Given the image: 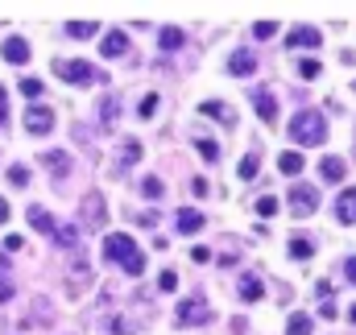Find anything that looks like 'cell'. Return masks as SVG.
Returning <instances> with one entry per match:
<instances>
[{"label": "cell", "mask_w": 356, "mask_h": 335, "mask_svg": "<svg viewBox=\"0 0 356 335\" xmlns=\"http://www.w3.org/2000/svg\"><path fill=\"white\" fill-rule=\"evenodd\" d=\"M104 256L116 261L129 277H141V273H145V252L137 249V240L124 236V232H108V236H104Z\"/></svg>", "instance_id": "6da1fadb"}, {"label": "cell", "mask_w": 356, "mask_h": 335, "mask_svg": "<svg viewBox=\"0 0 356 335\" xmlns=\"http://www.w3.org/2000/svg\"><path fill=\"white\" fill-rule=\"evenodd\" d=\"M290 141H294V145H323V141H327V120H323V112H294V120H290Z\"/></svg>", "instance_id": "7a4b0ae2"}, {"label": "cell", "mask_w": 356, "mask_h": 335, "mask_svg": "<svg viewBox=\"0 0 356 335\" xmlns=\"http://www.w3.org/2000/svg\"><path fill=\"white\" fill-rule=\"evenodd\" d=\"M54 75H63L67 83L88 87V83H108V75L99 67H91L88 58H54Z\"/></svg>", "instance_id": "3957f363"}, {"label": "cell", "mask_w": 356, "mask_h": 335, "mask_svg": "<svg viewBox=\"0 0 356 335\" xmlns=\"http://www.w3.org/2000/svg\"><path fill=\"white\" fill-rule=\"evenodd\" d=\"M50 129H54V108L29 104V112H25V133H29V137H46Z\"/></svg>", "instance_id": "277c9868"}, {"label": "cell", "mask_w": 356, "mask_h": 335, "mask_svg": "<svg viewBox=\"0 0 356 335\" xmlns=\"http://www.w3.org/2000/svg\"><path fill=\"white\" fill-rule=\"evenodd\" d=\"M315 207H319V190L307 186V182H298V186L290 190V211H294L298 220H307V215H315Z\"/></svg>", "instance_id": "5b68a950"}, {"label": "cell", "mask_w": 356, "mask_h": 335, "mask_svg": "<svg viewBox=\"0 0 356 335\" xmlns=\"http://www.w3.org/2000/svg\"><path fill=\"white\" fill-rule=\"evenodd\" d=\"M182 327H191V323H211V311H207V302L195 294V298H182L178 302V315H175Z\"/></svg>", "instance_id": "8992f818"}, {"label": "cell", "mask_w": 356, "mask_h": 335, "mask_svg": "<svg viewBox=\"0 0 356 335\" xmlns=\"http://www.w3.org/2000/svg\"><path fill=\"white\" fill-rule=\"evenodd\" d=\"M79 211H83V224H88V228H104V224H108L104 195H95V190H91V195H83V207H79Z\"/></svg>", "instance_id": "52a82bcc"}, {"label": "cell", "mask_w": 356, "mask_h": 335, "mask_svg": "<svg viewBox=\"0 0 356 335\" xmlns=\"http://www.w3.org/2000/svg\"><path fill=\"white\" fill-rule=\"evenodd\" d=\"M286 46H290V50H315V46H319V29H315V25H298V29H290Z\"/></svg>", "instance_id": "ba28073f"}, {"label": "cell", "mask_w": 356, "mask_h": 335, "mask_svg": "<svg viewBox=\"0 0 356 335\" xmlns=\"http://www.w3.org/2000/svg\"><path fill=\"white\" fill-rule=\"evenodd\" d=\"M257 71V54L253 50H236L232 58H228V75H236V79H249Z\"/></svg>", "instance_id": "9c48e42d"}, {"label": "cell", "mask_w": 356, "mask_h": 335, "mask_svg": "<svg viewBox=\"0 0 356 335\" xmlns=\"http://www.w3.org/2000/svg\"><path fill=\"white\" fill-rule=\"evenodd\" d=\"M124 50H129V33H124V29H108V33H104L99 54H104V58H120Z\"/></svg>", "instance_id": "30bf717a"}, {"label": "cell", "mask_w": 356, "mask_h": 335, "mask_svg": "<svg viewBox=\"0 0 356 335\" xmlns=\"http://www.w3.org/2000/svg\"><path fill=\"white\" fill-rule=\"evenodd\" d=\"M0 54H4V63L21 67V63H29V42H25V38H8V42L0 46Z\"/></svg>", "instance_id": "8fae6325"}, {"label": "cell", "mask_w": 356, "mask_h": 335, "mask_svg": "<svg viewBox=\"0 0 356 335\" xmlns=\"http://www.w3.org/2000/svg\"><path fill=\"white\" fill-rule=\"evenodd\" d=\"M42 166L50 170V174L58 178V186H63V178L71 174V158H67V154H58V149H46V154H42Z\"/></svg>", "instance_id": "7c38bea8"}, {"label": "cell", "mask_w": 356, "mask_h": 335, "mask_svg": "<svg viewBox=\"0 0 356 335\" xmlns=\"http://www.w3.org/2000/svg\"><path fill=\"white\" fill-rule=\"evenodd\" d=\"M253 108H257V116H261L266 124L277 120V104H273V95H269L266 87H257V91H253Z\"/></svg>", "instance_id": "4fadbf2b"}, {"label": "cell", "mask_w": 356, "mask_h": 335, "mask_svg": "<svg viewBox=\"0 0 356 335\" xmlns=\"http://www.w3.org/2000/svg\"><path fill=\"white\" fill-rule=\"evenodd\" d=\"M336 220H340V224H356V186H348V190L336 199Z\"/></svg>", "instance_id": "5bb4252c"}, {"label": "cell", "mask_w": 356, "mask_h": 335, "mask_svg": "<svg viewBox=\"0 0 356 335\" xmlns=\"http://www.w3.org/2000/svg\"><path fill=\"white\" fill-rule=\"evenodd\" d=\"M25 220H29V228H33V232L54 236V220H50V211H46V207H29V211H25Z\"/></svg>", "instance_id": "9a60e30c"}, {"label": "cell", "mask_w": 356, "mask_h": 335, "mask_svg": "<svg viewBox=\"0 0 356 335\" xmlns=\"http://www.w3.org/2000/svg\"><path fill=\"white\" fill-rule=\"evenodd\" d=\"M199 112H203V116H211V120H220V124H232V120H236V116H232V108H228V104H220V99H207Z\"/></svg>", "instance_id": "2e32d148"}, {"label": "cell", "mask_w": 356, "mask_h": 335, "mask_svg": "<svg viewBox=\"0 0 356 335\" xmlns=\"http://www.w3.org/2000/svg\"><path fill=\"white\" fill-rule=\"evenodd\" d=\"M182 42H186V33H182L178 25H166V29H158V46H162V50H182Z\"/></svg>", "instance_id": "e0dca14e"}, {"label": "cell", "mask_w": 356, "mask_h": 335, "mask_svg": "<svg viewBox=\"0 0 356 335\" xmlns=\"http://www.w3.org/2000/svg\"><path fill=\"white\" fill-rule=\"evenodd\" d=\"M319 174H323L327 182H344L348 166H344V158H323V162H319Z\"/></svg>", "instance_id": "ac0fdd59"}, {"label": "cell", "mask_w": 356, "mask_h": 335, "mask_svg": "<svg viewBox=\"0 0 356 335\" xmlns=\"http://www.w3.org/2000/svg\"><path fill=\"white\" fill-rule=\"evenodd\" d=\"M116 120H120V99H116V95H108V99L99 104V124H104V129H112Z\"/></svg>", "instance_id": "d6986e66"}, {"label": "cell", "mask_w": 356, "mask_h": 335, "mask_svg": "<svg viewBox=\"0 0 356 335\" xmlns=\"http://www.w3.org/2000/svg\"><path fill=\"white\" fill-rule=\"evenodd\" d=\"M261 294H266V286H261V277H253V273H245V277H241V298H245V302H257Z\"/></svg>", "instance_id": "ffe728a7"}, {"label": "cell", "mask_w": 356, "mask_h": 335, "mask_svg": "<svg viewBox=\"0 0 356 335\" xmlns=\"http://www.w3.org/2000/svg\"><path fill=\"white\" fill-rule=\"evenodd\" d=\"M178 232H182V236H195V232H199V228H203V215H199V211H178Z\"/></svg>", "instance_id": "44dd1931"}, {"label": "cell", "mask_w": 356, "mask_h": 335, "mask_svg": "<svg viewBox=\"0 0 356 335\" xmlns=\"http://www.w3.org/2000/svg\"><path fill=\"white\" fill-rule=\"evenodd\" d=\"M133 162H141V141H133V137H129V141L120 145V162H116V174H120L124 166H133Z\"/></svg>", "instance_id": "7402d4cb"}, {"label": "cell", "mask_w": 356, "mask_h": 335, "mask_svg": "<svg viewBox=\"0 0 356 335\" xmlns=\"http://www.w3.org/2000/svg\"><path fill=\"white\" fill-rule=\"evenodd\" d=\"M88 277H91V269L83 261H75V269H71V294H83L88 290Z\"/></svg>", "instance_id": "603a6c76"}, {"label": "cell", "mask_w": 356, "mask_h": 335, "mask_svg": "<svg viewBox=\"0 0 356 335\" xmlns=\"http://www.w3.org/2000/svg\"><path fill=\"white\" fill-rule=\"evenodd\" d=\"M195 149H199V158H203V162H220V145H216L211 137H199V141H195Z\"/></svg>", "instance_id": "cb8c5ba5"}, {"label": "cell", "mask_w": 356, "mask_h": 335, "mask_svg": "<svg viewBox=\"0 0 356 335\" xmlns=\"http://www.w3.org/2000/svg\"><path fill=\"white\" fill-rule=\"evenodd\" d=\"M54 240H58V249H75L79 245V228H54Z\"/></svg>", "instance_id": "d4e9b609"}, {"label": "cell", "mask_w": 356, "mask_h": 335, "mask_svg": "<svg viewBox=\"0 0 356 335\" xmlns=\"http://www.w3.org/2000/svg\"><path fill=\"white\" fill-rule=\"evenodd\" d=\"M277 170H282V174H302V154H294V149L282 154V158H277Z\"/></svg>", "instance_id": "484cf974"}, {"label": "cell", "mask_w": 356, "mask_h": 335, "mask_svg": "<svg viewBox=\"0 0 356 335\" xmlns=\"http://www.w3.org/2000/svg\"><path fill=\"white\" fill-rule=\"evenodd\" d=\"M95 29H99L95 21H67V33L71 38H95Z\"/></svg>", "instance_id": "4316f807"}, {"label": "cell", "mask_w": 356, "mask_h": 335, "mask_svg": "<svg viewBox=\"0 0 356 335\" xmlns=\"http://www.w3.org/2000/svg\"><path fill=\"white\" fill-rule=\"evenodd\" d=\"M315 252V240H307V236H294L290 240V256H298V261H307Z\"/></svg>", "instance_id": "83f0119b"}, {"label": "cell", "mask_w": 356, "mask_h": 335, "mask_svg": "<svg viewBox=\"0 0 356 335\" xmlns=\"http://www.w3.org/2000/svg\"><path fill=\"white\" fill-rule=\"evenodd\" d=\"M286 335H311V315H290Z\"/></svg>", "instance_id": "f1b7e54d"}, {"label": "cell", "mask_w": 356, "mask_h": 335, "mask_svg": "<svg viewBox=\"0 0 356 335\" xmlns=\"http://www.w3.org/2000/svg\"><path fill=\"white\" fill-rule=\"evenodd\" d=\"M257 170H261V158H257V154L241 158V178H245V182H253V178H257Z\"/></svg>", "instance_id": "f546056e"}, {"label": "cell", "mask_w": 356, "mask_h": 335, "mask_svg": "<svg viewBox=\"0 0 356 335\" xmlns=\"http://www.w3.org/2000/svg\"><path fill=\"white\" fill-rule=\"evenodd\" d=\"M141 195H145V199H162V195H166V182H162V178H145V182H141Z\"/></svg>", "instance_id": "4dcf8cb0"}, {"label": "cell", "mask_w": 356, "mask_h": 335, "mask_svg": "<svg viewBox=\"0 0 356 335\" xmlns=\"http://www.w3.org/2000/svg\"><path fill=\"white\" fill-rule=\"evenodd\" d=\"M253 211H257V215H261V220H269V215H277V199H273V195H261V199H257V207H253Z\"/></svg>", "instance_id": "1f68e13d"}, {"label": "cell", "mask_w": 356, "mask_h": 335, "mask_svg": "<svg viewBox=\"0 0 356 335\" xmlns=\"http://www.w3.org/2000/svg\"><path fill=\"white\" fill-rule=\"evenodd\" d=\"M319 71H323V67H319L315 58H302V63H298V75H302V79H319Z\"/></svg>", "instance_id": "d6a6232c"}, {"label": "cell", "mask_w": 356, "mask_h": 335, "mask_svg": "<svg viewBox=\"0 0 356 335\" xmlns=\"http://www.w3.org/2000/svg\"><path fill=\"white\" fill-rule=\"evenodd\" d=\"M8 182H13V186H29V170L25 166H8Z\"/></svg>", "instance_id": "836d02e7"}, {"label": "cell", "mask_w": 356, "mask_h": 335, "mask_svg": "<svg viewBox=\"0 0 356 335\" xmlns=\"http://www.w3.org/2000/svg\"><path fill=\"white\" fill-rule=\"evenodd\" d=\"M158 290H162V294H170V290H178V273H175V269H166V273L158 277Z\"/></svg>", "instance_id": "e575fe53"}, {"label": "cell", "mask_w": 356, "mask_h": 335, "mask_svg": "<svg viewBox=\"0 0 356 335\" xmlns=\"http://www.w3.org/2000/svg\"><path fill=\"white\" fill-rule=\"evenodd\" d=\"M21 95L25 99H38L42 95V79H21Z\"/></svg>", "instance_id": "d590c367"}, {"label": "cell", "mask_w": 356, "mask_h": 335, "mask_svg": "<svg viewBox=\"0 0 356 335\" xmlns=\"http://www.w3.org/2000/svg\"><path fill=\"white\" fill-rule=\"evenodd\" d=\"M273 33H277V25H273V21H257V25H253V38H261V42L273 38Z\"/></svg>", "instance_id": "8d00e7d4"}, {"label": "cell", "mask_w": 356, "mask_h": 335, "mask_svg": "<svg viewBox=\"0 0 356 335\" xmlns=\"http://www.w3.org/2000/svg\"><path fill=\"white\" fill-rule=\"evenodd\" d=\"M154 112H158V95L149 91V95L141 99V112H137V116H154Z\"/></svg>", "instance_id": "74e56055"}, {"label": "cell", "mask_w": 356, "mask_h": 335, "mask_svg": "<svg viewBox=\"0 0 356 335\" xmlns=\"http://www.w3.org/2000/svg\"><path fill=\"white\" fill-rule=\"evenodd\" d=\"M13 294H17V290H13V281H8V277H0V302H8Z\"/></svg>", "instance_id": "f35d334b"}, {"label": "cell", "mask_w": 356, "mask_h": 335, "mask_svg": "<svg viewBox=\"0 0 356 335\" xmlns=\"http://www.w3.org/2000/svg\"><path fill=\"white\" fill-rule=\"evenodd\" d=\"M191 195H199V199H203V195H207V182H203V178H191Z\"/></svg>", "instance_id": "ab89813d"}, {"label": "cell", "mask_w": 356, "mask_h": 335, "mask_svg": "<svg viewBox=\"0 0 356 335\" xmlns=\"http://www.w3.org/2000/svg\"><path fill=\"white\" fill-rule=\"evenodd\" d=\"M344 273H348V281L356 286V256H348V261H344Z\"/></svg>", "instance_id": "60d3db41"}, {"label": "cell", "mask_w": 356, "mask_h": 335, "mask_svg": "<svg viewBox=\"0 0 356 335\" xmlns=\"http://www.w3.org/2000/svg\"><path fill=\"white\" fill-rule=\"evenodd\" d=\"M21 245H25L21 236H4V249H8V252H17V249H21Z\"/></svg>", "instance_id": "b9f144b4"}, {"label": "cell", "mask_w": 356, "mask_h": 335, "mask_svg": "<svg viewBox=\"0 0 356 335\" xmlns=\"http://www.w3.org/2000/svg\"><path fill=\"white\" fill-rule=\"evenodd\" d=\"M191 261H199V265H203V261H211V252H207V249H191Z\"/></svg>", "instance_id": "7bdbcfd3"}, {"label": "cell", "mask_w": 356, "mask_h": 335, "mask_svg": "<svg viewBox=\"0 0 356 335\" xmlns=\"http://www.w3.org/2000/svg\"><path fill=\"white\" fill-rule=\"evenodd\" d=\"M8 120V99H4V87H0V124Z\"/></svg>", "instance_id": "ee69618b"}, {"label": "cell", "mask_w": 356, "mask_h": 335, "mask_svg": "<svg viewBox=\"0 0 356 335\" xmlns=\"http://www.w3.org/2000/svg\"><path fill=\"white\" fill-rule=\"evenodd\" d=\"M0 224H8V203L0 199Z\"/></svg>", "instance_id": "f6af8a7d"}, {"label": "cell", "mask_w": 356, "mask_h": 335, "mask_svg": "<svg viewBox=\"0 0 356 335\" xmlns=\"http://www.w3.org/2000/svg\"><path fill=\"white\" fill-rule=\"evenodd\" d=\"M348 319H353V323H356V302H353V307H348Z\"/></svg>", "instance_id": "bcb514c9"}, {"label": "cell", "mask_w": 356, "mask_h": 335, "mask_svg": "<svg viewBox=\"0 0 356 335\" xmlns=\"http://www.w3.org/2000/svg\"><path fill=\"white\" fill-rule=\"evenodd\" d=\"M353 87H356V83H353Z\"/></svg>", "instance_id": "7dc6e473"}]
</instances>
